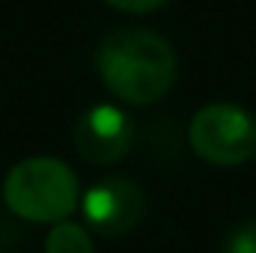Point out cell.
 <instances>
[{"instance_id": "cell-1", "label": "cell", "mask_w": 256, "mask_h": 253, "mask_svg": "<svg viewBox=\"0 0 256 253\" xmlns=\"http://www.w3.org/2000/svg\"><path fill=\"white\" fill-rule=\"evenodd\" d=\"M96 68L108 92L126 104H155L176 80L173 45L149 27H116L96 51Z\"/></svg>"}, {"instance_id": "cell-2", "label": "cell", "mask_w": 256, "mask_h": 253, "mask_svg": "<svg viewBox=\"0 0 256 253\" xmlns=\"http://www.w3.org/2000/svg\"><path fill=\"white\" fill-rule=\"evenodd\" d=\"M3 200L12 214L30 224H60L78 208L80 188L72 167H66L60 158L36 155L18 161L6 173Z\"/></svg>"}, {"instance_id": "cell-3", "label": "cell", "mask_w": 256, "mask_h": 253, "mask_svg": "<svg viewBox=\"0 0 256 253\" xmlns=\"http://www.w3.org/2000/svg\"><path fill=\"white\" fill-rule=\"evenodd\" d=\"M191 149L214 167H238L256 155V120L238 104L214 102L194 114Z\"/></svg>"}, {"instance_id": "cell-4", "label": "cell", "mask_w": 256, "mask_h": 253, "mask_svg": "<svg viewBox=\"0 0 256 253\" xmlns=\"http://www.w3.org/2000/svg\"><path fill=\"white\" fill-rule=\"evenodd\" d=\"M80 208H84V220L96 236L104 238H120L131 232L146 212V196L143 188L126 179V176H108L96 185L84 190L80 196Z\"/></svg>"}, {"instance_id": "cell-5", "label": "cell", "mask_w": 256, "mask_h": 253, "mask_svg": "<svg viewBox=\"0 0 256 253\" xmlns=\"http://www.w3.org/2000/svg\"><path fill=\"white\" fill-rule=\"evenodd\" d=\"M134 143V122L116 104H92L74 126V149L86 164L110 167L122 161Z\"/></svg>"}, {"instance_id": "cell-6", "label": "cell", "mask_w": 256, "mask_h": 253, "mask_svg": "<svg viewBox=\"0 0 256 253\" xmlns=\"http://www.w3.org/2000/svg\"><path fill=\"white\" fill-rule=\"evenodd\" d=\"M45 253H96V244L86 226L66 218L60 224H51V232L45 238Z\"/></svg>"}, {"instance_id": "cell-7", "label": "cell", "mask_w": 256, "mask_h": 253, "mask_svg": "<svg viewBox=\"0 0 256 253\" xmlns=\"http://www.w3.org/2000/svg\"><path fill=\"white\" fill-rule=\"evenodd\" d=\"M224 253H256V220H244L236 230H230Z\"/></svg>"}, {"instance_id": "cell-8", "label": "cell", "mask_w": 256, "mask_h": 253, "mask_svg": "<svg viewBox=\"0 0 256 253\" xmlns=\"http://www.w3.org/2000/svg\"><path fill=\"white\" fill-rule=\"evenodd\" d=\"M108 6H114L116 12H128V15H149L155 9H161L167 0H104Z\"/></svg>"}, {"instance_id": "cell-9", "label": "cell", "mask_w": 256, "mask_h": 253, "mask_svg": "<svg viewBox=\"0 0 256 253\" xmlns=\"http://www.w3.org/2000/svg\"><path fill=\"white\" fill-rule=\"evenodd\" d=\"M254 158H256V155H254Z\"/></svg>"}]
</instances>
